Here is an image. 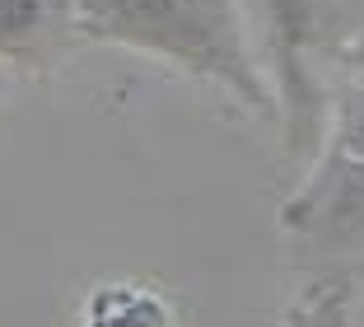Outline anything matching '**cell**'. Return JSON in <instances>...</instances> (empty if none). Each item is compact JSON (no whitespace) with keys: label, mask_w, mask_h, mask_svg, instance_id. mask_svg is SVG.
Segmentation results:
<instances>
[{"label":"cell","mask_w":364,"mask_h":327,"mask_svg":"<svg viewBox=\"0 0 364 327\" xmlns=\"http://www.w3.org/2000/svg\"><path fill=\"white\" fill-rule=\"evenodd\" d=\"M75 38L159 56L220 85L247 113H276V94L247 47L238 0H75Z\"/></svg>","instance_id":"obj_1"},{"label":"cell","mask_w":364,"mask_h":327,"mask_svg":"<svg viewBox=\"0 0 364 327\" xmlns=\"http://www.w3.org/2000/svg\"><path fill=\"white\" fill-rule=\"evenodd\" d=\"M267 19L276 103H285V145L313 164L327 145V108L346 56L364 43V0H257Z\"/></svg>","instance_id":"obj_2"},{"label":"cell","mask_w":364,"mask_h":327,"mask_svg":"<svg viewBox=\"0 0 364 327\" xmlns=\"http://www.w3.org/2000/svg\"><path fill=\"white\" fill-rule=\"evenodd\" d=\"M332 155L364 159V43L346 56L332 85V108H327V145Z\"/></svg>","instance_id":"obj_5"},{"label":"cell","mask_w":364,"mask_h":327,"mask_svg":"<svg viewBox=\"0 0 364 327\" xmlns=\"http://www.w3.org/2000/svg\"><path fill=\"white\" fill-rule=\"evenodd\" d=\"M289 257L313 276L360 281L364 276V159L322 150L309 182L280 206Z\"/></svg>","instance_id":"obj_3"},{"label":"cell","mask_w":364,"mask_h":327,"mask_svg":"<svg viewBox=\"0 0 364 327\" xmlns=\"http://www.w3.org/2000/svg\"><path fill=\"white\" fill-rule=\"evenodd\" d=\"M75 43V0H0V66L47 75Z\"/></svg>","instance_id":"obj_4"}]
</instances>
